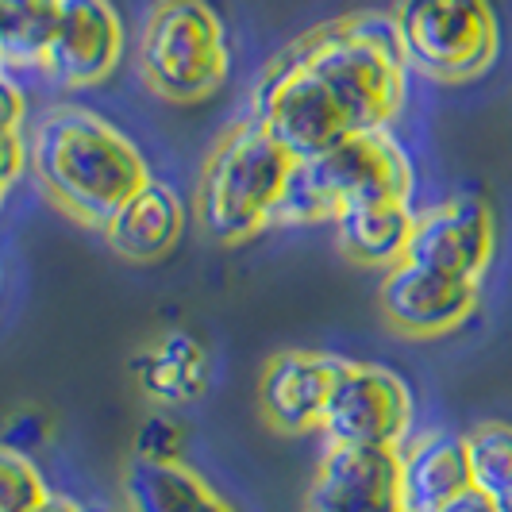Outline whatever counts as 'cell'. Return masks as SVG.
<instances>
[{"label": "cell", "mask_w": 512, "mask_h": 512, "mask_svg": "<svg viewBox=\"0 0 512 512\" xmlns=\"http://www.w3.org/2000/svg\"><path fill=\"white\" fill-rule=\"evenodd\" d=\"M339 112L347 131H382L401 112L409 89V54L393 16L351 12L312 27L282 51Z\"/></svg>", "instance_id": "1"}, {"label": "cell", "mask_w": 512, "mask_h": 512, "mask_svg": "<svg viewBox=\"0 0 512 512\" xmlns=\"http://www.w3.org/2000/svg\"><path fill=\"white\" fill-rule=\"evenodd\" d=\"M31 170L54 205L101 228L151 181V166L116 124L89 108H54L31 131Z\"/></svg>", "instance_id": "2"}, {"label": "cell", "mask_w": 512, "mask_h": 512, "mask_svg": "<svg viewBox=\"0 0 512 512\" xmlns=\"http://www.w3.org/2000/svg\"><path fill=\"white\" fill-rule=\"evenodd\" d=\"M297 158L262 128L239 120L220 135L197 185V216L216 243H247L274 224Z\"/></svg>", "instance_id": "3"}, {"label": "cell", "mask_w": 512, "mask_h": 512, "mask_svg": "<svg viewBox=\"0 0 512 512\" xmlns=\"http://www.w3.org/2000/svg\"><path fill=\"white\" fill-rule=\"evenodd\" d=\"M231 66L228 27L205 0H158L139 35V70L158 97L193 104L212 97Z\"/></svg>", "instance_id": "4"}, {"label": "cell", "mask_w": 512, "mask_h": 512, "mask_svg": "<svg viewBox=\"0 0 512 512\" xmlns=\"http://www.w3.org/2000/svg\"><path fill=\"white\" fill-rule=\"evenodd\" d=\"M393 24L412 70L436 81L486 74L501 47V24L489 0H397Z\"/></svg>", "instance_id": "5"}, {"label": "cell", "mask_w": 512, "mask_h": 512, "mask_svg": "<svg viewBox=\"0 0 512 512\" xmlns=\"http://www.w3.org/2000/svg\"><path fill=\"white\" fill-rule=\"evenodd\" d=\"M320 432L343 447H393L401 451L412 432V393L401 374L378 362L339 366Z\"/></svg>", "instance_id": "6"}, {"label": "cell", "mask_w": 512, "mask_h": 512, "mask_svg": "<svg viewBox=\"0 0 512 512\" xmlns=\"http://www.w3.org/2000/svg\"><path fill=\"white\" fill-rule=\"evenodd\" d=\"M305 166L335 216L343 208L374 205V201H409L416 185L409 154L389 135V128L355 131L320 158H308Z\"/></svg>", "instance_id": "7"}, {"label": "cell", "mask_w": 512, "mask_h": 512, "mask_svg": "<svg viewBox=\"0 0 512 512\" xmlns=\"http://www.w3.org/2000/svg\"><path fill=\"white\" fill-rule=\"evenodd\" d=\"M493 255H497V224L489 205L478 197H451L416 212L405 262L466 282H482Z\"/></svg>", "instance_id": "8"}, {"label": "cell", "mask_w": 512, "mask_h": 512, "mask_svg": "<svg viewBox=\"0 0 512 512\" xmlns=\"http://www.w3.org/2000/svg\"><path fill=\"white\" fill-rule=\"evenodd\" d=\"M305 512H409L401 493V451L328 443Z\"/></svg>", "instance_id": "9"}, {"label": "cell", "mask_w": 512, "mask_h": 512, "mask_svg": "<svg viewBox=\"0 0 512 512\" xmlns=\"http://www.w3.org/2000/svg\"><path fill=\"white\" fill-rule=\"evenodd\" d=\"M124 58V20L112 0H58L47 74L66 89H93L112 77Z\"/></svg>", "instance_id": "10"}, {"label": "cell", "mask_w": 512, "mask_h": 512, "mask_svg": "<svg viewBox=\"0 0 512 512\" xmlns=\"http://www.w3.org/2000/svg\"><path fill=\"white\" fill-rule=\"evenodd\" d=\"M382 312L405 335H447L478 308V282L451 278L416 262H397L382 278Z\"/></svg>", "instance_id": "11"}, {"label": "cell", "mask_w": 512, "mask_h": 512, "mask_svg": "<svg viewBox=\"0 0 512 512\" xmlns=\"http://www.w3.org/2000/svg\"><path fill=\"white\" fill-rule=\"evenodd\" d=\"M343 359L320 351H285L266 362L258 382V405L266 420L282 432H312L324 424V409L332 397Z\"/></svg>", "instance_id": "12"}, {"label": "cell", "mask_w": 512, "mask_h": 512, "mask_svg": "<svg viewBox=\"0 0 512 512\" xmlns=\"http://www.w3.org/2000/svg\"><path fill=\"white\" fill-rule=\"evenodd\" d=\"M474 489L466 436L459 432H420L401 447V493L409 512H436L447 501Z\"/></svg>", "instance_id": "13"}, {"label": "cell", "mask_w": 512, "mask_h": 512, "mask_svg": "<svg viewBox=\"0 0 512 512\" xmlns=\"http://www.w3.org/2000/svg\"><path fill=\"white\" fill-rule=\"evenodd\" d=\"M185 231V205L166 181H147L128 205L120 208L104 235L112 251L128 262H158L181 243Z\"/></svg>", "instance_id": "14"}, {"label": "cell", "mask_w": 512, "mask_h": 512, "mask_svg": "<svg viewBox=\"0 0 512 512\" xmlns=\"http://www.w3.org/2000/svg\"><path fill=\"white\" fill-rule=\"evenodd\" d=\"M124 501L131 512H235L185 459H131L124 470Z\"/></svg>", "instance_id": "15"}, {"label": "cell", "mask_w": 512, "mask_h": 512, "mask_svg": "<svg viewBox=\"0 0 512 512\" xmlns=\"http://www.w3.org/2000/svg\"><path fill=\"white\" fill-rule=\"evenodd\" d=\"M412 224H416V208L409 201H374V205L343 208L335 216L343 255L355 258L359 266H382V270L405 262Z\"/></svg>", "instance_id": "16"}, {"label": "cell", "mask_w": 512, "mask_h": 512, "mask_svg": "<svg viewBox=\"0 0 512 512\" xmlns=\"http://www.w3.org/2000/svg\"><path fill=\"white\" fill-rule=\"evenodd\" d=\"M135 378H139V385L151 393L154 401H170V405L197 401L208 385L205 347L189 332H170L139 359Z\"/></svg>", "instance_id": "17"}, {"label": "cell", "mask_w": 512, "mask_h": 512, "mask_svg": "<svg viewBox=\"0 0 512 512\" xmlns=\"http://www.w3.org/2000/svg\"><path fill=\"white\" fill-rule=\"evenodd\" d=\"M58 31V0H0V54L8 70H43Z\"/></svg>", "instance_id": "18"}, {"label": "cell", "mask_w": 512, "mask_h": 512, "mask_svg": "<svg viewBox=\"0 0 512 512\" xmlns=\"http://www.w3.org/2000/svg\"><path fill=\"white\" fill-rule=\"evenodd\" d=\"M466 455H470L474 489L497 497L512 486V424L486 420V424L470 428L466 432Z\"/></svg>", "instance_id": "19"}, {"label": "cell", "mask_w": 512, "mask_h": 512, "mask_svg": "<svg viewBox=\"0 0 512 512\" xmlns=\"http://www.w3.org/2000/svg\"><path fill=\"white\" fill-rule=\"evenodd\" d=\"M51 497L39 466L27 455L12 447L0 455V512H39Z\"/></svg>", "instance_id": "20"}, {"label": "cell", "mask_w": 512, "mask_h": 512, "mask_svg": "<svg viewBox=\"0 0 512 512\" xmlns=\"http://www.w3.org/2000/svg\"><path fill=\"white\" fill-rule=\"evenodd\" d=\"M181 428L178 420L154 412L143 420L139 436H135V459H147V462H178L181 459Z\"/></svg>", "instance_id": "21"}, {"label": "cell", "mask_w": 512, "mask_h": 512, "mask_svg": "<svg viewBox=\"0 0 512 512\" xmlns=\"http://www.w3.org/2000/svg\"><path fill=\"white\" fill-rule=\"evenodd\" d=\"M27 166H31V139H24V128H0V178H4V189H12Z\"/></svg>", "instance_id": "22"}, {"label": "cell", "mask_w": 512, "mask_h": 512, "mask_svg": "<svg viewBox=\"0 0 512 512\" xmlns=\"http://www.w3.org/2000/svg\"><path fill=\"white\" fill-rule=\"evenodd\" d=\"M0 101H4V112H0V128H24L27 97H24V89L12 81V74H4V81H0Z\"/></svg>", "instance_id": "23"}, {"label": "cell", "mask_w": 512, "mask_h": 512, "mask_svg": "<svg viewBox=\"0 0 512 512\" xmlns=\"http://www.w3.org/2000/svg\"><path fill=\"white\" fill-rule=\"evenodd\" d=\"M436 512H497V509H493V497H489V493L470 489V493H462V497H455V501H447V505Z\"/></svg>", "instance_id": "24"}, {"label": "cell", "mask_w": 512, "mask_h": 512, "mask_svg": "<svg viewBox=\"0 0 512 512\" xmlns=\"http://www.w3.org/2000/svg\"><path fill=\"white\" fill-rule=\"evenodd\" d=\"M39 512H89V509H81L77 501H70V497H58V493H54L51 501H47Z\"/></svg>", "instance_id": "25"}, {"label": "cell", "mask_w": 512, "mask_h": 512, "mask_svg": "<svg viewBox=\"0 0 512 512\" xmlns=\"http://www.w3.org/2000/svg\"><path fill=\"white\" fill-rule=\"evenodd\" d=\"M493 509H497V512H512V486L505 489V493H497V497H493Z\"/></svg>", "instance_id": "26"}]
</instances>
